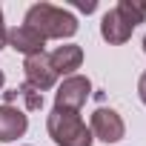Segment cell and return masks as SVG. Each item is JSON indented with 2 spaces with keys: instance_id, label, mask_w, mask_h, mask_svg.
Here are the masks:
<instances>
[{
  "instance_id": "obj_10",
  "label": "cell",
  "mask_w": 146,
  "mask_h": 146,
  "mask_svg": "<svg viewBox=\"0 0 146 146\" xmlns=\"http://www.w3.org/2000/svg\"><path fill=\"white\" fill-rule=\"evenodd\" d=\"M3 95H6V100H23L29 112L43 109V92L35 89L32 83H20L17 89H9V92H3Z\"/></svg>"
},
{
  "instance_id": "obj_6",
  "label": "cell",
  "mask_w": 146,
  "mask_h": 146,
  "mask_svg": "<svg viewBox=\"0 0 146 146\" xmlns=\"http://www.w3.org/2000/svg\"><path fill=\"white\" fill-rule=\"evenodd\" d=\"M132 32H135V23H132L117 6L109 9V12L103 15V20H100V35H103V40L112 43V46L126 43V40L132 37Z\"/></svg>"
},
{
  "instance_id": "obj_4",
  "label": "cell",
  "mask_w": 146,
  "mask_h": 146,
  "mask_svg": "<svg viewBox=\"0 0 146 146\" xmlns=\"http://www.w3.org/2000/svg\"><path fill=\"white\" fill-rule=\"evenodd\" d=\"M89 129H92V137H98V140H103V143H117V140H123V135H126L123 117H120L115 109H95Z\"/></svg>"
},
{
  "instance_id": "obj_11",
  "label": "cell",
  "mask_w": 146,
  "mask_h": 146,
  "mask_svg": "<svg viewBox=\"0 0 146 146\" xmlns=\"http://www.w3.org/2000/svg\"><path fill=\"white\" fill-rule=\"evenodd\" d=\"M117 9L137 26V23H143L146 20V3H143V0H120V3H117Z\"/></svg>"
},
{
  "instance_id": "obj_15",
  "label": "cell",
  "mask_w": 146,
  "mask_h": 146,
  "mask_svg": "<svg viewBox=\"0 0 146 146\" xmlns=\"http://www.w3.org/2000/svg\"><path fill=\"white\" fill-rule=\"evenodd\" d=\"M3 83H6V75H3V72H0V89H3Z\"/></svg>"
},
{
  "instance_id": "obj_14",
  "label": "cell",
  "mask_w": 146,
  "mask_h": 146,
  "mask_svg": "<svg viewBox=\"0 0 146 146\" xmlns=\"http://www.w3.org/2000/svg\"><path fill=\"white\" fill-rule=\"evenodd\" d=\"M78 9H80V12H86V15H89V12H95V3H80V6H78Z\"/></svg>"
},
{
  "instance_id": "obj_5",
  "label": "cell",
  "mask_w": 146,
  "mask_h": 146,
  "mask_svg": "<svg viewBox=\"0 0 146 146\" xmlns=\"http://www.w3.org/2000/svg\"><path fill=\"white\" fill-rule=\"evenodd\" d=\"M23 72H26V83H32V86L40 89V92H43V89H52V86L57 83V72L52 69V60H49L46 52L26 57V60H23Z\"/></svg>"
},
{
  "instance_id": "obj_3",
  "label": "cell",
  "mask_w": 146,
  "mask_h": 146,
  "mask_svg": "<svg viewBox=\"0 0 146 146\" xmlns=\"http://www.w3.org/2000/svg\"><path fill=\"white\" fill-rule=\"evenodd\" d=\"M92 95V83L83 75H72L66 78L57 92H54V109H66V112H80V106L89 100Z\"/></svg>"
},
{
  "instance_id": "obj_9",
  "label": "cell",
  "mask_w": 146,
  "mask_h": 146,
  "mask_svg": "<svg viewBox=\"0 0 146 146\" xmlns=\"http://www.w3.org/2000/svg\"><path fill=\"white\" fill-rule=\"evenodd\" d=\"M9 46H12L15 52L32 57V54H40V52H43L46 40H43L35 29H29V26H17V29L9 32Z\"/></svg>"
},
{
  "instance_id": "obj_8",
  "label": "cell",
  "mask_w": 146,
  "mask_h": 146,
  "mask_svg": "<svg viewBox=\"0 0 146 146\" xmlns=\"http://www.w3.org/2000/svg\"><path fill=\"white\" fill-rule=\"evenodd\" d=\"M49 60H52V69L57 72V75L72 78L75 69H80V63H83V49L78 43H66V46H57L49 54Z\"/></svg>"
},
{
  "instance_id": "obj_2",
  "label": "cell",
  "mask_w": 146,
  "mask_h": 146,
  "mask_svg": "<svg viewBox=\"0 0 146 146\" xmlns=\"http://www.w3.org/2000/svg\"><path fill=\"white\" fill-rule=\"evenodd\" d=\"M46 129L57 146H92L95 140L83 117L78 112H66V109H52V115L46 117Z\"/></svg>"
},
{
  "instance_id": "obj_16",
  "label": "cell",
  "mask_w": 146,
  "mask_h": 146,
  "mask_svg": "<svg viewBox=\"0 0 146 146\" xmlns=\"http://www.w3.org/2000/svg\"><path fill=\"white\" fill-rule=\"evenodd\" d=\"M143 52H146V37H143Z\"/></svg>"
},
{
  "instance_id": "obj_1",
  "label": "cell",
  "mask_w": 146,
  "mask_h": 146,
  "mask_svg": "<svg viewBox=\"0 0 146 146\" xmlns=\"http://www.w3.org/2000/svg\"><path fill=\"white\" fill-rule=\"evenodd\" d=\"M23 26L35 29L43 40H63L78 32V17L60 6H52V3H35L26 12Z\"/></svg>"
},
{
  "instance_id": "obj_7",
  "label": "cell",
  "mask_w": 146,
  "mask_h": 146,
  "mask_svg": "<svg viewBox=\"0 0 146 146\" xmlns=\"http://www.w3.org/2000/svg\"><path fill=\"white\" fill-rule=\"evenodd\" d=\"M26 129H29V117L20 109H15L12 103L0 106V140L3 143H12V140L23 137Z\"/></svg>"
},
{
  "instance_id": "obj_13",
  "label": "cell",
  "mask_w": 146,
  "mask_h": 146,
  "mask_svg": "<svg viewBox=\"0 0 146 146\" xmlns=\"http://www.w3.org/2000/svg\"><path fill=\"white\" fill-rule=\"evenodd\" d=\"M137 95H140V100L146 103V72L140 75V80H137Z\"/></svg>"
},
{
  "instance_id": "obj_12",
  "label": "cell",
  "mask_w": 146,
  "mask_h": 146,
  "mask_svg": "<svg viewBox=\"0 0 146 146\" xmlns=\"http://www.w3.org/2000/svg\"><path fill=\"white\" fill-rule=\"evenodd\" d=\"M9 43V29H6V23H3V9H0V49H3Z\"/></svg>"
}]
</instances>
